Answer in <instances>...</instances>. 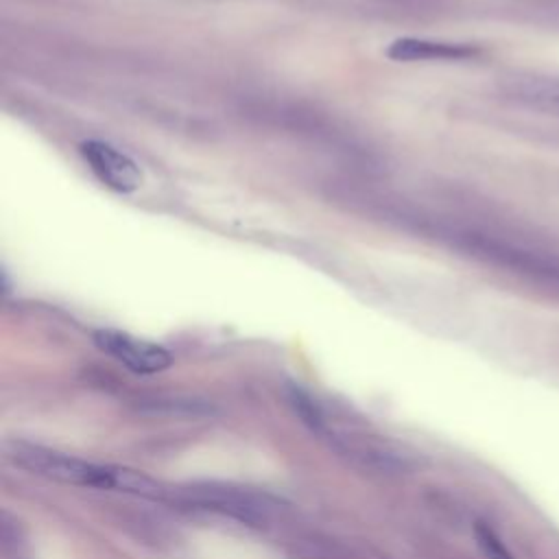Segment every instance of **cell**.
Returning <instances> with one entry per match:
<instances>
[{"label":"cell","instance_id":"cell-1","mask_svg":"<svg viewBox=\"0 0 559 559\" xmlns=\"http://www.w3.org/2000/svg\"><path fill=\"white\" fill-rule=\"evenodd\" d=\"M9 459L28 469L31 474L79 487L114 489V465H96L70 454L46 450L28 443H13L9 448Z\"/></svg>","mask_w":559,"mask_h":559},{"label":"cell","instance_id":"cell-2","mask_svg":"<svg viewBox=\"0 0 559 559\" xmlns=\"http://www.w3.org/2000/svg\"><path fill=\"white\" fill-rule=\"evenodd\" d=\"M94 343L100 352L135 373H159L173 365V356L166 347L120 330H96Z\"/></svg>","mask_w":559,"mask_h":559},{"label":"cell","instance_id":"cell-3","mask_svg":"<svg viewBox=\"0 0 559 559\" xmlns=\"http://www.w3.org/2000/svg\"><path fill=\"white\" fill-rule=\"evenodd\" d=\"M83 159L87 162L90 170L111 190L116 192H133L142 186V170L140 166L120 148L111 146L103 140H87L79 146Z\"/></svg>","mask_w":559,"mask_h":559},{"label":"cell","instance_id":"cell-4","mask_svg":"<svg viewBox=\"0 0 559 559\" xmlns=\"http://www.w3.org/2000/svg\"><path fill=\"white\" fill-rule=\"evenodd\" d=\"M386 55L395 61H424V59H467L476 55V48L467 44H452V41H432V39H415L402 37L395 39Z\"/></svg>","mask_w":559,"mask_h":559},{"label":"cell","instance_id":"cell-5","mask_svg":"<svg viewBox=\"0 0 559 559\" xmlns=\"http://www.w3.org/2000/svg\"><path fill=\"white\" fill-rule=\"evenodd\" d=\"M513 96L537 111L559 116V79L526 76L513 85Z\"/></svg>","mask_w":559,"mask_h":559},{"label":"cell","instance_id":"cell-6","mask_svg":"<svg viewBox=\"0 0 559 559\" xmlns=\"http://www.w3.org/2000/svg\"><path fill=\"white\" fill-rule=\"evenodd\" d=\"M114 489L135 493L142 498H162L164 496V487L155 478L146 476L144 472H138L131 467H118V465H114Z\"/></svg>","mask_w":559,"mask_h":559},{"label":"cell","instance_id":"cell-7","mask_svg":"<svg viewBox=\"0 0 559 559\" xmlns=\"http://www.w3.org/2000/svg\"><path fill=\"white\" fill-rule=\"evenodd\" d=\"M288 400L295 408V413L301 417V421L306 426H310L312 430H321L323 426V413L319 408V404L299 386H288Z\"/></svg>","mask_w":559,"mask_h":559},{"label":"cell","instance_id":"cell-8","mask_svg":"<svg viewBox=\"0 0 559 559\" xmlns=\"http://www.w3.org/2000/svg\"><path fill=\"white\" fill-rule=\"evenodd\" d=\"M476 539L480 550L489 557V559H513L511 552L504 548V544L500 542V537L485 524V522H476Z\"/></svg>","mask_w":559,"mask_h":559}]
</instances>
